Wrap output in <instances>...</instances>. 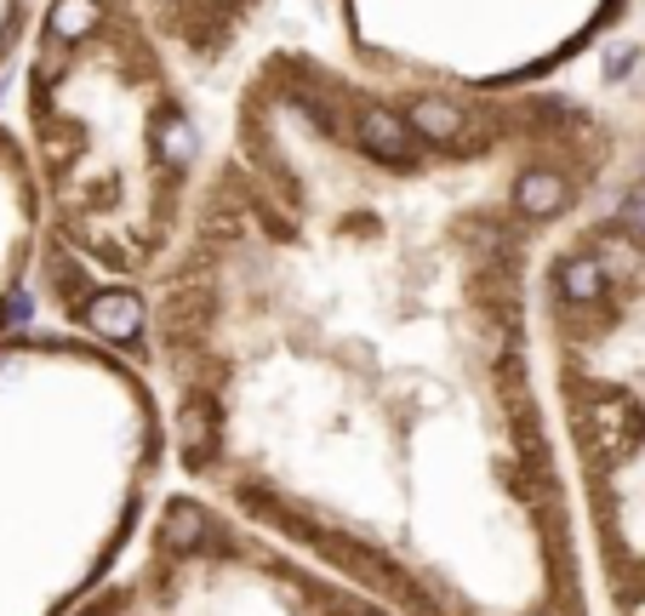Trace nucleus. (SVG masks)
Returning a JSON list of instances; mask_svg holds the SVG:
<instances>
[{
    "label": "nucleus",
    "mask_w": 645,
    "mask_h": 616,
    "mask_svg": "<svg viewBox=\"0 0 645 616\" xmlns=\"http://www.w3.org/2000/svg\"><path fill=\"white\" fill-rule=\"evenodd\" d=\"M617 166L583 92L378 81L281 29L149 297L178 468L400 616H589L537 274Z\"/></svg>",
    "instance_id": "f257e3e1"
},
{
    "label": "nucleus",
    "mask_w": 645,
    "mask_h": 616,
    "mask_svg": "<svg viewBox=\"0 0 645 616\" xmlns=\"http://www.w3.org/2000/svg\"><path fill=\"white\" fill-rule=\"evenodd\" d=\"M7 120L41 200L35 302L144 365L149 297L212 171L218 103L138 0H41Z\"/></svg>",
    "instance_id": "f03ea898"
},
{
    "label": "nucleus",
    "mask_w": 645,
    "mask_h": 616,
    "mask_svg": "<svg viewBox=\"0 0 645 616\" xmlns=\"http://www.w3.org/2000/svg\"><path fill=\"white\" fill-rule=\"evenodd\" d=\"M160 445L138 360L63 326L0 342V616H63L109 576Z\"/></svg>",
    "instance_id": "7ed1b4c3"
},
{
    "label": "nucleus",
    "mask_w": 645,
    "mask_h": 616,
    "mask_svg": "<svg viewBox=\"0 0 645 616\" xmlns=\"http://www.w3.org/2000/svg\"><path fill=\"white\" fill-rule=\"evenodd\" d=\"M623 0H297L286 29L378 81L463 92L571 86Z\"/></svg>",
    "instance_id": "20e7f679"
},
{
    "label": "nucleus",
    "mask_w": 645,
    "mask_h": 616,
    "mask_svg": "<svg viewBox=\"0 0 645 616\" xmlns=\"http://www.w3.org/2000/svg\"><path fill=\"white\" fill-rule=\"evenodd\" d=\"M189 81L212 103L246 75V63L286 29L297 0H138Z\"/></svg>",
    "instance_id": "39448f33"
},
{
    "label": "nucleus",
    "mask_w": 645,
    "mask_h": 616,
    "mask_svg": "<svg viewBox=\"0 0 645 616\" xmlns=\"http://www.w3.org/2000/svg\"><path fill=\"white\" fill-rule=\"evenodd\" d=\"M35 268H41V200L18 144V126L0 115V342L29 331L35 315Z\"/></svg>",
    "instance_id": "423d86ee"
},
{
    "label": "nucleus",
    "mask_w": 645,
    "mask_h": 616,
    "mask_svg": "<svg viewBox=\"0 0 645 616\" xmlns=\"http://www.w3.org/2000/svg\"><path fill=\"white\" fill-rule=\"evenodd\" d=\"M35 18H41V0H0V86L18 75L23 46L35 34Z\"/></svg>",
    "instance_id": "0eeeda50"
}]
</instances>
